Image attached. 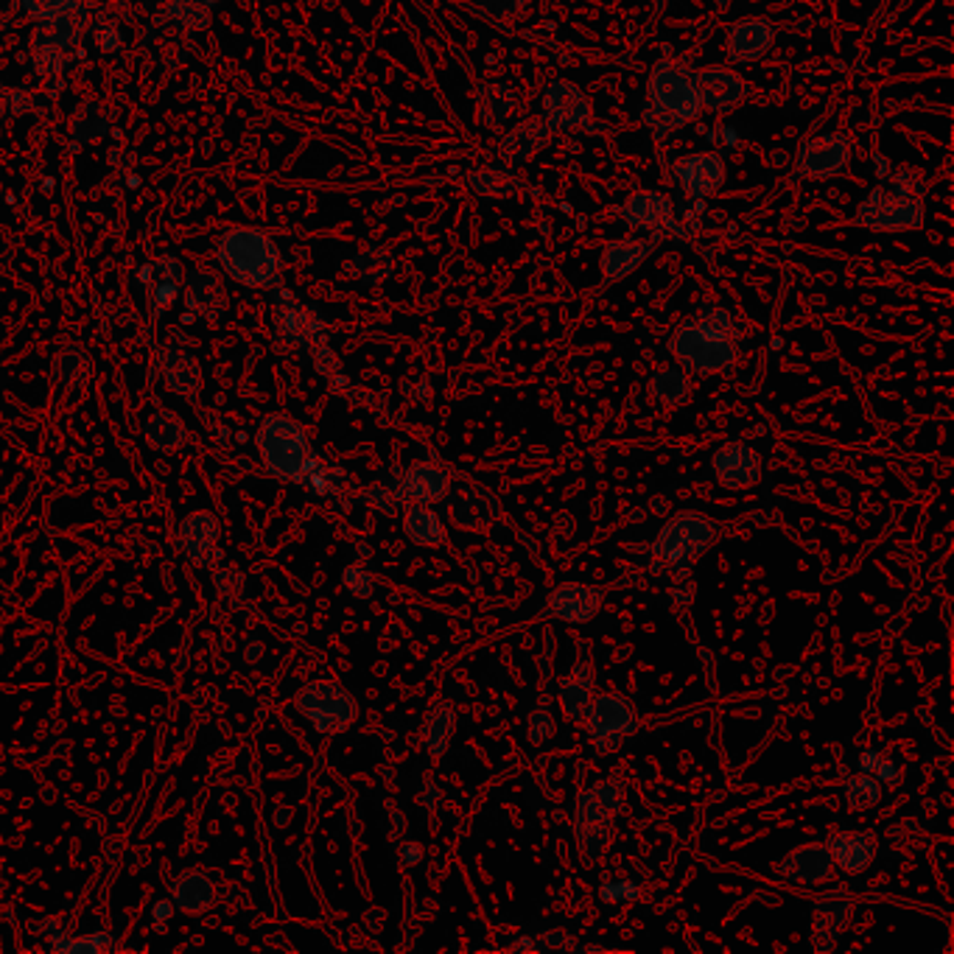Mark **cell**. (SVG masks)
<instances>
[{
    "label": "cell",
    "mask_w": 954,
    "mask_h": 954,
    "mask_svg": "<svg viewBox=\"0 0 954 954\" xmlns=\"http://www.w3.org/2000/svg\"><path fill=\"white\" fill-rule=\"evenodd\" d=\"M672 356L686 373H723L736 362V325L728 311L708 309L694 322H683L670 342Z\"/></svg>",
    "instance_id": "obj_1"
},
{
    "label": "cell",
    "mask_w": 954,
    "mask_h": 954,
    "mask_svg": "<svg viewBox=\"0 0 954 954\" xmlns=\"http://www.w3.org/2000/svg\"><path fill=\"white\" fill-rule=\"evenodd\" d=\"M699 113H703V104H699L692 73L670 60L659 62L646 87L644 124L659 137H666L688 121H697Z\"/></svg>",
    "instance_id": "obj_2"
},
{
    "label": "cell",
    "mask_w": 954,
    "mask_h": 954,
    "mask_svg": "<svg viewBox=\"0 0 954 954\" xmlns=\"http://www.w3.org/2000/svg\"><path fill=\"white\" fill-rule=\"evenodd\" d=\"M258 445H261L263 463L278 479L309 485L311 476L322 468L320 457L311 450L303 428L286 415H274L263 423L261 434H258Z\"/></svg>",
    "instance_id": "obj_3"
},
{
    "label": "cell",
    "mask_w": 954,
    "mask_h": 954,
    "mask_svg": "<svg viewBox=\"0 0 954 954\" xmlns=\"http://www.w3.org/2000/svg\"><path fill=\"white\" fill-rule=\"evenodd\" d=\"M717 538V523L694 512H683L675 521L666 523L659 540L652 543V558L661 560L675 577H686L694 560L708 549Z\"/></svg>",
    "instance_id": "obj_4"
},
{
    "label": "cell",
    "mask_w": 954,
    "mask_h": 954,
    "mask_svg": "<svg viewBox=\"0 0 954 954\" xmlns=\"http://www.w3.org/2000/svg\"><path fill=\"white\" fill-rule=\"evenodd\" d=\"M624 789L616 781H599L577 800V837L588 862L605 851L611 837V818L622 812Z\"/></svg>",
    "instance_id": "obj_5"
},
{
    "label": "cell",
    "mask_w": 954,
    "mask_h": 954,
    "mask_svg": "<svg viewBox=\"0 0 954 954\" xmlns=\"http://www.w3.org/2000/svg\"><path fill=\"white\" fill-rule=\"evenodd\" d=\"M857 221L877 232L921 230L924 227V203L915 196H901L890 188H873L857 210Z\"/></svg>",
    "instance_id": "obj_6"
},
{
    "label": "cell",
    "mask_w": 954,
    "mask_h": 954,
    "mask_svg": "<svg viewBox=\"0 0 954 954\" xmlns=\"http://www.w3.org/2000/svg\"><path fill=\"white\" fill-rule=\"evenodd\" d=\"M221 261L232 278L243 283L269 286L278 274V256L274 247L258 232H232L221 243Z\"/></svg>",
    "instance_id": "obj_7"
},
{
    "label": "cell",
    "mask_w": 954,
    "mask_h": 954,
    "mask_svg": "<svg viewBox=\"0 0 954 954\" xmlns=\"http://www.w3.org/2000/svg\"><path fill=\"white\" fill-rule=\"evenodd\" d=\"M297 708L320 734H342L356 719V699L339 683H309L297 694Z\"/></svg>",
    "instance_id": "obj_8"
},
{
    "label": "cell",
    "mask_w": 954,
    "mask_h": 954,
    "mask_svg": "<svg viewBox=\"0 0 954 954\" xmlns=\"http://www.w3.org/2000/svg\"><path fill=\"white\" fill-rule=\"evenodd\" d=\"M588 734L599 753H613L635 730V712L619 694H599L588 706Z\"/></svg>",
    "instance_id": "obj_9"
},
{
    "label": "cell",
    "mask_w": 954,
    "mask_h": 954,
    "mask_svg": "<svg viewBox=\"0 0 954 954\" xmlns=\"http://www.w3.org/2000/svg\"><path fill=\"white\" fill-rule=\"evenodd\" d=\"M591 102L588 95L577 87L574 82L558 79L551 82L543 93V121L551 126V132H574V129H591Z\"/></svg>",
    "instance_id": "obj_10"
},
{
    "label": "cell",
    "mask_w": 954,
    "mask_h": 954,
    "mask_svg": "<svg viewBox=\"0 0 954 954\" xmlns=\"http://www.w3.org/2000/svg\"><path fill=\"white\" fill-rule=\"evenodd\" d=\"M624 225L652 236H683L677 227L675 205L661 190H639L622 205Z\"/></svg>",
    "instance_id": "obj_11"
},
{
    "label": "cell",
    "mask_w": 954,
    "mask_h": 954,
    "mask_svg": "<svg viewBox=\"0 0 954 954\" xmlns=\"http://www.w3.org/2000/svg\"><path fill=\"white\" fill-rule=\"evenodd\" d=\"M851 160V143L840 132L803 143L798 152V174L803 179H831L846 172Z\"/></svg>",
    "instance_id": "obj_12"
},
{
    "label": "cell",
    "mask_w": 954,
    "mask_h": 954,
    "mask_svg": "<svg viewBox=\"0 0 954 954\" xmlns=\"http://www.w3.org/2000/svg\"><path fill=\"white\" fill-rule=\"evenodd\" d=\"M692 82L697 87L703 110H712V113H730L750 95V84L730 68H706V71L692 73Z\"/></svg>",
    "instance_id": "obj_13"
},
{
    "label": "cell",
    "mask_w": 954,
    "mask_h": 954,
    "mask_svg": "<svg viewBox=\"0 0 954 954\" xmlns=\"http://www.w3.org/2000/svg\"><path fill=\"white\" fill-rule=\"evenodd\" d=\"M725 174H728V168L717 152H697V155L677 160L675 183L681 185L683 194L699 203V199H708L723 188Z\"/></svg>",
    "instance_id": "obj_14"
},
{
    "label": "cell",
    "mask_w": 954,
    "mask_h": 954,
    "mask_svg": "<svg viewBox=\"0 0 954 954\" xmlns=\"http://www.w3.org/2000/svg\"><path fill=\"white\" fill-rule=\"evenodd\" d=\"M714 470L728 490H747L759 485L761 457L747 443H728L714 454Z\"/></svg>",
    "instance_id": "obj_15"
},
{
    "label": "cell",
    "mask_w": 954,
    "mask_h": 954,
    "mask_svg": "<svg viewBox=\"0 0 954 954\" xmlns=\"http://www.w3.org/2000/svg\"><path fill=\"white\" fill-rule=\"evenodd\" d=\"M776 42V29L765 18H745L730 25L728 31V60L734 65H750L761 60Z\"/></svg>",
    "instance_id": "obj_16"
},
{
    "label": "cell",
    "mask_w": 954,
    "mask_h": 954,
    "mask_svg": "<svg viewBox=\"0 0 954 954\" xmlns=\"http://www.w3.org/2000/svg\"><path fill=\"white\" fill-rule=\"evenodd\" d=\"M602 608V591L582 582H566L549 599V613L558 616L560 622L569 624H585L597 616Z\"/></svg>",
    "instance_id": "obj_17"
},
{
    "label": "cell",
    "mask_w": 954,
    "mask_h": 954,
    "mask_svg": "<svg viewBox=\"0 0 954 954\" xmlns=\"http://www.w3.org/2000/svg\"><path fill=\"white\" fill-rule=\"evenodd\" d=\"M831 862L842 868L846 873H862L877 857V834L873 831H846V834H834L829 840Z\"/></svg>",
    "instance_id": "obj_18"
},
{
    "label": "cell",
    "mask_w": 954,
    "mask_h": 954,
    "mask_svg": "<svg viewBox=\"0 0 954 954\" xmlns=\"http://www.w3.org/2000/svg\"><path fill=\"white\" fill-rule=\"evenodd\" d=\"M551 126L543 118H529L521 124L512 126L510 132L501 141V163L507 166H518V163H527L529 157H535L540 148L549 143Z\"/></svg>",
    "instance_id": "obj_19"
},
{
    "label": "cell",
    "mask_w": 954,
    "mask_h": 954,
    "mask_svg": "<svg viewBox=\"0 0 954 954\" xmlns=\"http://www.w3.org/2000/svg\"><path fill=\"white\" fill-rule=\"evenodd\" d=\"M848 915H851V901L846 893H826L815 908V948L826 952V948L834 946L837 935L842 932V926L848 924Z\"/></svg>",
    "instance_id": "obj_20"
},
{
    "label": "cell",
    "mask_w": 954,
    "mask_h": 954,
    "mask_svg": "<svg viewBox=\"0 0 954 954\" xmlns=\"http://www.w3.org/2000/svg\"><path fill=\"white\" fill-rule=\"evenodd\" d=\"M652 256V243L644 238H622L611 241L602 252V274L605 280H624Z\"/></svg>",
    "instance_id": "obj_21"
},
{
    "label": "cell",
    "mask_w": 954,
    "mask_h": 954,
    "mask_svg": "<svg viewBox=\"0 0 954 954\" xmlns=\"http://www.w3.org/2000/svg\"><path fill=\"white\" fill-rule=\"evenodd\" d=\"M448 474L439 470L437 465L417 463L406 470L404 485H401V498H409L415 505H434L448 492Z\"/></svg>",
    "instance_id": "obj_22"
},
{
    "label": "cell",
    "mask_w": 954,
    "mask_h": 954,
    "mask_svg": "<svg viewBox=\"0 0 954 954\" xmlns=\"http://www.w3.org/2000/svg\"><path fill=\"white\" fill-rule=\"evenodd\" d=\"M831 853L829 848L820 846H803L798 851H792L787 860L781 862L784 877L792 879V882L803 884H820L831 877Z\"/></svg>",
    "instance_id": "obj_23"
},
{
    "label": "cell",
    "mask_w": 954,
    "mask_h": 954,
    "mask_svg": "<svg viewBox=\"0 0 954 954\" xmlns=\"http://www.w3.org/2000/svg\"><path fill=\"white\" fill-rule=\"evenodd\" d=\"M216 538H219V523L210 512H196V516L185 518L183 527H179V549L194 563H208Z\"/></svg>",
    "instance_id": "obj_24"
},
{
    "label": "cell",
    "mask_w": 954,
    "mask_h": 954,
    "mask_svg": "<svg viewBox=\"0 0 954 954\" xmlns=\"http://www.w3.org/2000/svg\"><path fill=\"white\" fill-rule=\"evenodd\" d=\"M518 107V98L512 93L510 84L505 82H481L479 93H476V113L485 124L498 126L505 124Z\"/></svg>",
    "instance_id": "obj_25"
},
{
    "label": "cell",
    "mask_w": 954,
    "mask_h": 954,
    "mask_svg": "<svg viewBox=\"0 0 954 954\" xmlns=\"http://www.w3.org/2000/svg\"><path fill=\"white\" fill-rule=\"evenodd\" d=\"M172 895L174 908H179L188 915L205 913V910L214 908L216 901L214 882H210L208 877H203V873H185V877H179L177 882H174Z\"/></svg>",
    "instance_id": "obj_26"
},
{
    "label": "cell",
    "mask_w": 954,
    "mask_h": 954,
    "mask_svg": "<svg viewBox=\"0 0 954 954\" xmlns=\"http://www.w3.org/2000/svg\"><path fill=\"white\" fill-rule=\"evenodd\" d=\"M593 699V672L588 664H577L560 686V706L566 717L582 719Z\"/></svg>",
    "instance_id": "obj_27"
},
{
    "label": "cell",
    "mask_w": 954,
    "mask_h": 954,
    "mask_svg": "<svg viewBox=\"0 0 954 954\" xmlns=\"http://www.w3.org/2000/svg\"><path fill=\"white\" fill-rule=\"evenodd\" d=\"M470 188L479 196H490V199H507V196L521 190V179L507 163H492V166L479 168L470 174Z\"/></svg>",
    "instance_id": "obj_28"
},
{
    "label": "cell",
    "mask_w": 954,
    "mask_h": 954,
    "mask_svg": "<svg viewBox=\"0 0 954 954\" xmlns=\"http://www.w3.org/2000/svg\"><path fill=\"white\" fill-rule=\"evenodd\" d=\"M404 529H406V538L417 546H439L445 543V538H448L439 516L434 510H428L426 505L409 507V512H406L404 518Z\"/></svg>",
    "instance_id": "obj_29"
},
{
    "label": "cell",
    "mask_w": 954,
    "mask_h": 954,
    "mask_svg": "<svg viewBox=\"0 0 954 954\" xmlns=\"http://www.w3.org/2000/svg\"><path fill=\"white\" fill-rule=\"evenodd\" d=\"M146 439L157 450H174L185 439V426L174 412H157L146 426Z\"/></svg>",
    "instance_id": "obj_30"
},
{
    "label": "cell",
    "mask_w": 954,
    "mask_h": 954,
    "mask_svg": "<svg viewBox=\"0 0 954 954\" xmlns=\"http://www.w3.org/2000/svg\"><path fill=\"white\" fill-rule=\"evenodd\" d=\"M650 390L652 395L659 397V401H664V404H683L688 397V392H692V384H688L686 373L683 370H659V373L652 375L650 381Z\"/></svg>",
    "instance_id": "obj_31"
},
{
    "label": "cell",
    "mask_w": 954,
    "mask_h": 954,
    "mask_svg": "<svg viewBox=\"0 0 954 954\" xmlns=\"http://www.w3.org/2000/svg\"><path fill=\"white\" fill-rule=\"evenodd\" d=\"M450 728H454V712H450L448 703H439L426 723V747H428V753H432L434 759H437V756H443L445 747H448Z\"/></svg>",
    "instance_id": "obj_32"
},
{
    "label": "cell",
    "mask_w": 954,
    "mask_h": 954,
    "mask_svg": "<svg viewBox=\"0 0 954 954\" xmlns=\"http://www.w3.org/2000/svg\"><path fill=\"white\" fill-rule=\"evenodd\" d=\"M392 256L386 252V249H364L362 256L356 258V261L350 263L348 269H353V274L362 280H367V283H379V280L390 278L392 274Z\"/></svg>",
    "instance_id": "obj_33"
},
{
    "label": "cell",
    "mask_w": 954,
    "mask_h": 954,
    "mask_svg": "<svg viewBox=\"0 0 954 954\" xmlns=\"http://www.w3.org/2000/svg\"><path fill=\"white\" fill-rule=\"evenodd\" d=\"M879 798H882V789H879L877 778H871L868 772L862 776H853L846 781V800L851 809H871L877 807Z\"/></svg>",
    "instance_id": "obj_34"
},
{
    "label": "cell",
    "mask_w": 954,
    "mask_h": 954,
    "mask_svg": "<svg viewBox=\"0 0 954 954\" xmlns=\"http://www.w3.org/2000/svg\"><path fill=\"white\" fill-rule=\"evenodd\" d=\"M51 948L62 954H98L104 948L113 946V937L98 932V935H82V937H62V932L51 935Z\"/></svg>",
    "instance_id": "obj_35"
},
{
    "label": "cell",
    "mask_w": 954,
    "mask_h": 954,
    "mask_svg": "<svg viewBox=\"0 0 954 954\" xmlns=\"http://www.w3.org/2000/svg\"><path fill=\"white\" fill-rule=\"evenodd\" d=\"M890 190H895V194L901 196H915V199H921V194H924V177H921L915 168H899V172L890 177Z\"/></svg>",
    "instance_id": "obj_36"
},
{
    "label": "cell",
    "mask_w": 954,
    "mask_h": 954,
    "mask_svg": "<svg viewBox=\"0 0 954 954\" xmlns=\"http://www.w3.org/2000/svg\"><path fill=\"white\" fill-rule=\"evenodd\" d=\"M342 582H344V588H348V591L359 599H370V593H373V580H370L367 571L359 569V566H350V569H344Z\"/></svg>",
    "instance_id": "obj_37"
},
{
    "label": "cell",
    "mask_w": 954,
    "mask_h": 954,
    "mask_svg": "<svg viewBox=\"0 0 954 954\" xmlns=\"http://www.w3.org/2000/svg\"><path fill=\"white\" fill-rule=\"evenodd\" d=\"M476 3H479L490 18L512 20L523 12V3H527V0H476Z\"/></svg>",
    "instance_id": "obj_38"
},
{
    "label": "cell",
    "mask_w": 954,
    "mask_h": 954,
    "mask_svg": "<svg viewBox=\"0 0 954 954\" xmlns=\"http://www.w3.org/2000/svg\"><path fill=\"white\" fill-rule=\"evenodd\" d=\"M599 895H602V901H608V904H624V901L639 899V884L635 882H605L602 884V890H599Z\"/></svg>",
    "instance_id": "obj_39"
},
{
    "label": "cell",
    "mask_w": 954,
    "mask_h": 954,
    "mask_svg": "<svg viewBox=\"0 0 954 954\" xmlns=\"http://www.w3.org/2000/svg\"><path fill=\"white\" fill-rule=\"evenodd\" d=\"M551 734H554V719H551L546 712H535L532 717H529V739L543 742L546 736Z\"/></svg>",
    "instance_id": "obj_40"
},
{
    "label": "cell",
    "mask_w": 954,
    "mask_h": 954,
    "mask_svg": "<svg viewBox=\"0 0 954 954\" xmlns=\"http://www.w3.org/2000/svg\"><path fill=\"white\" fill-rule=\"evenodd\" d=\"M873 776H877L879 781L895 784V781H899V767H895L893 761H882V759H879V765H877V770H873Z\"/></svg>",
    "instance_id": "obj_41"
},
{
    "label": "cell",
    "mask_w": 954,
    "mask_h": 954,
    "mask_svg": "<svg viewBox=\"0 0 954 954\" xmlns=\"http://www.w3.org/2000/svg\"><path fill=\"white\" fill-rule=\"evenodd\" d=\"M172 915H174V901H155V908H152V919H155V924H166Z\"/></svg>",
    "instance_id": "obj_42"
},
{
    "label": "cell",
    "mask_w": 954,
    "mask_h": 954,
    "mask_svg": "<svg viewBox=\"0 0 954 954\" xmlns=\"http://www.w3.org/2000/svg\"><path fill=\"white\" fill-rule=\"evenodd\" d=\"M401 860H404V865H417V862L423 860V848L417 846V842H406L404 851H401Z\"/></svg>",
    "instance_id": "obj_43"
},
{
    "label": "cell",
    "mask_w": 954,
    "mask_h": 954,
    "mask_svg": "<svg viewBox=\"0 0 954 954\" xmlns=\"http://www.w3.org/2000/svg\"><path fill=\"white\" fill-rule=\"evenodd\" d=\"M879 765V753L877 750H865L860 756V770L868 772V776H873V770H877Z\"/></svg>",
    "instance_id": "obj_44"
}]
</instances>
